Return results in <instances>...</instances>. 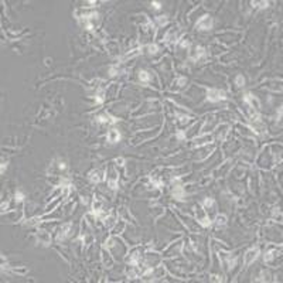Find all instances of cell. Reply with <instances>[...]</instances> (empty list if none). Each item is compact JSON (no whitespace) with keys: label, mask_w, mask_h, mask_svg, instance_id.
Returning a JSON list of instances; mask_svg holds the SVG:
<instances>
[{"label":"cell","mask_w":283,"mask_h":283,"mask_svg":"<svg viewBox=\"0 0 283 283\" xmlns=\"http://www.w3.org/2000/svg\"><path fill=\"white\" fill-rule=\"evenodd\" d=\"M207 99L210 102H219V101H225L227 95L224 91H219V89H210L207 92Z\"/></svg>","instance_id":"cell-1"},{"label":"cell","mask_w":283,"mask_h":283,"mask_svg":"<svg viewBox=\"0 0 283 283\" xmlns=\"http://www.w3.org/2000/svg\"><path fill=\"white\" fill-rule=\"evenodd\" d=\"M212 19L210 16H203L198 21H197V28L198 30H211L212 28Z\"/></svg>","instance_id":"cell-2"},{"label":"cell","mask_w":283,"mask_h":283,"mask_svg":"<svg viewBox=\"0 0 283 283\" xmlns=\"http://www.w3.org/2000/svg\"><path fill=\"white\" fill-rule=\"evenodd\" d=\"M258 255H259V249H258V248L249 249V251L246 252V255H245V265H251L253 260L258 258Z\"/></svg>","instance_id":"cell-3"},{"label":"cell","mask_w":283,"mask_h":283,"mask_svg":"<svg viewBox=\"0 0 283 283\" xmlns=\"http://www.w3.org/2000/svg\"><path fill=\"white\" fill-rule=\"evenodd\" d=\"M70 234H71V225L67 224V225H64L62 228H60L58 235H57V241H64Z\"/></svg>","instance_id":"cell-4"},{"label":"cell","mask_w":283,"mask_h":283,"mask_svg":"<svg viewBox=\"0 0 283 283\" xmlns=\"http://www.w3.org/2000/svg\"><path fill=\"white\" fill-rule=\"evenodd\" d=\"M102 178H103V173L101 171V170H94V171H91V174H89V180L92 181V183H101L102 181Z\"/></svg>","instance_id":"cell-5"},{"label":"cell","mask_w":283,"mask_h":283,"mask_svg":"<svg viewBox=\"0 0 283 283\" xmlns=\"http://www.w3.org/2000/svg\"><path fill=\"white\" fill-rule=\"evenodd\" d=\"M96 122H98V123H116L118 119L105 113V115H99V116L96 118Z\"/></svg>","instance_id":"cell-6"},{"label":"cell","mask_w":283,"mask_h":283,"mask_svg":"<svg viewBox=\"0 0 283 283\" xmlns=\"http://www.w3.org/2000/svg\"><path fill=\"white\" fill-rule=\"evenodd\" d=\"M120 140V133H119L116 129H111L108 132V142L111 143H116V142Z\"/></svg>","instance_id":"cell-7"},{"label":"cell","mask_w":283,"mask_h":283,"mask_svg":"<svg viewBox=\"0 0 283 283\" xmlns=\"http://www.w3.org/2000/svg\"><path fill=\"white\" fill-rule=\"evenodd\" d=\"M204 55V48L203 47H194L191 50V52H190V57L192 58V60H198V58H201Z\"/></svg>","instance_id":"cell-8"},{"label":"cell","mask_w":283,"mask_h":283,"mask_svg":"<svg viewBox=\"0 0 283 283\" xmlns=\"http://www.w3.org/2000/svg\"><path fill=\"white\" fill-rule=\"evenodd\" d=\"M139 78H140L142 82H149V81H152V75H150V72H147V71H140V72H139Z\"/></svg>","instance_id":"cell-9"},{"label":"cell","mask_w":283,"mask_h":283,"mask_svg":"<svg viewBox=\"0 0 283 283\" xmlns=\"http://www.w3.org/2000/svg\"><path fill=\"white\" fill-rule=\"evenodd\" d=\"M176 38H177V28H173V30L168 33V36L166 37V40H167L168 43H173V41H176Z\"/></svg>","instance_id":"cell-10"},{"label":"cell","mask_w":283,"mask_h":283,"mask_svg":"<svg viewBox=\"0 0 283 283\" xmlns=\"http://www.w3.org/2000/svg\"><path fill=\"white\" fill-rule=\"evenodd\" d=\"M212 137L211 136H205L204 139H197L195 140V146H203V144H207V143H211Z\"/></svg>","instance_id":"cell-11"},{"label":"cell","mask_w":283,"mask_h":283,"mask_svg":"<svg viewBox=\"0 0 283 283\" xmlns=\"http://www.w3.org/2000/svg\"><path fill=\"white\" fill-rule=\"evenodd\" d=\"M146 51H147L149 54H156V52L159 51V46H157V44H149V46L146 47Z\"/></svg>","instance_id":"cell-12"},{"label":"cell","mask_w":283,"mask_h":283,"mask_svg":"<svg viewBox=\"0 0 283 283\" xmlns=\"http://www.w3.org/2000/svg\"><path fill=\"white\" fill-rule=\"evenodd\" d=\"M225 222H227V217H225V215H218L217 219H215V224H217L218 227L225 225Z\"/></svg>","instance_id":"cell-13"},{"label":"cell","mask_w":283,"mask_h":283,"mask_svg":"<svg viewBox=\"0 0 283 283\" xmlns=\"http://www.w3.org/2000/svg\"><path fill=\"white\" fill-rule=\"evenodd\" d=\"M276 252H278V251H269V252H268V253H266V255L263 256L265 262H270V260H272L273 258H275V256H276V255H275Z\"/></svg>","instance_id":"cell-14"},{"label":"cell","mask_w":283,"mask_h":283,"mask_svg":"<svg viewBox=\"0 0 283 283\" xmlns=\"http://www.w3.org/2000/svg\"><path fill=\"white\" fill-rule=\"evenodd\" d=\"M204 207L207 208V211L210 212V210L214 207V200H212V198H207V200L204 201Z\"/></svg>","instance_id":"cell-15"},{"label":"cell","mask_w":283,"mask_h":283,"mask_svg":"<svg viewBox=\"0 0 283 283\" xmlns=\"http://www.w3.org/2000/svg\"><path fill=\"white\" fill-rule=\"evenodd\" d=\"M235 84L238 87H243V84H245V78L242 76V75H238L235 78Z\"/></svg>","instance_id":"cell-16"},{"label":"cell","mask_w":283,"mask_h":283,"mask_svg":"<svg viewBox=\"0 0 283 283\" xmlns=\"http://www.w3.org/2000/svg\"><path fill=\"white\" fill-rule=\"evenodd\" d=\"M167 21H168V19H167L166 16L157 17V24H159V25H164V24H167Z\"/></svg>","instance_id":"cell-17"},{"label":"cell","mask_w":283,"mask_h":283,"mask_svg":"<svg viewBox=\"0 0 283 283\" xmlns=\"http://www.w3.org/2000/svg\"><path fill=\"white\" fill-rule=\"evenodd\" d=\"M103 99H105V94H103V91H101V92H98V94H96V102H98V103L103 102Z\"/></svg>","instance_id":"cell-18"},{"label":"cell","mask_w":283,"mask_h":283,"mask_svg":"<svg viewBox=\"0 0 283 283\" xmlns=\"http://www.w3.org/2000/svg\"><path fill=\"white\" fill-rule=\"evenodd\" d=\"M177 118L180 119V122H181V123H187V122H188V119H190L187 115H177Z\"/></svg>","instance_id":"cell-19"},{"label":"cell","mask_w":283,"mask_h":283,"mask_svg":"<svg viewBox=\"0 0 283 283\" xmlns=\"http://www.w3.org/2000/svg\"><path fill=\"white\" fill-rule=\"evenodd\" d=\"M269 273L268 272H262V278L260 279H258V280H262V282H265V280H269Z\"/></svg>","instance_id":"cell-20"},{"label":"cell","mask_w":283,"mask_h":283,"mask_svg":"<svg viewBox=\"0 0 283 283\" xmlns=\"http://www.w3.org/2000/svg\"><path fill=\"white\" fill-rule=\"evenodd\" d=\"M23 198H24V194L20 192V191H17L16 192V201H23Z\"/></svg>","instance_id":"cell-21"},{"label":"cell","mask_w":283,"mask_h":283,"mask_svg":"<svg viewBox=\"0 0 283 283\" xmlns=\"http://www.w3.org/2000/svg\"><path fill=\"white\" fill-rule=\"evenodd\" d=\"M180 46H181V47H184V48H186V47H188V46H190L188 38H183V41L180 43Z\"/></svg>","instance_id":"cell-22"},{"label":"cell","mask_w":283,"mask_h":283,"mask_svg":"<svg viewBox=\"0 0 283 283\" xmlns=\"http://www.w3.org/2000/svg\"><path fill=\"white\" fill-rule=\"evenodd\" d=\"M152 6H153L154 9H160V7H162V3H160V1H152Z\"/></svg>","instance_id":"cell-23"},{"label":"cell","mask_w":283,"mask_h":283,"mask_svg":"<svg viewBox=\"0 0 283 283\" xmlns=\"http://www.w3.org/2000/svg\"><path fill=\"white\" fill-rule=\"evenodd\" d=\"M116 163H119V164L122 166V163H123V159H118V160H116Z\"/></svg>","instance_id":"cell-24"}]
</instances>
